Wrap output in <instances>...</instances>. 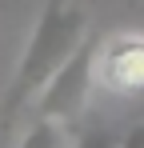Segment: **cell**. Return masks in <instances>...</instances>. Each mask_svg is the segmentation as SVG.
Masks as SVG:
<instances>
[{
  "label": "cell",
  "instance_id": "cell-5",
  "mask_svg": "<svg viewBox=\"0 0 144 148\" xmlns=\"http://www.w3.org/2000/svg\"><path fill=\"white\" fill-rule=\"evenodd\" d=\"M72 148H120V132H112V128H84Z\"/></svg>",
  "mask_w": 144,
  "mask_h": 148
},
{
  "label": "cell",
  "instance_id": "cell-2",
  "mask_svg": "<svg viewBox=\"0 0 144 148\" xmlns=\"http://www.w3.org/2000/svg\"><path fill=\"white\" fill-rule=\"evenodd\" d=\"M96 52H100V40L88 32V40L72 52L68 60L52 72V80L40 88V96H36V116L56 120V124L68 128V124L84 112V104L92 96V80H96Z\"/></svg>",
  "mask_w": 144,
  "mask_h": 148
},
{
  "label": "cell",
  "instance_id": "cell-4",
  "mask_svg": "<svg viewBox=\"0 0 144 148\" xmlns=\"http://www.w3.org/2000/svg\"><path fill=\"white\" fill-rule=\"evenodd\" d=\"M16 148H68V136H64V124L56 120H44V116H36L32 128L20 136V144Z\"/></svg>",
  "mask_w": 144,
  "mask_h": 148
},
{
  "label": "cell",
  "instance_id": "cell-6",
  "mask_svg": "<svg viewBox=\"0 0 144 148\" xmlns=\"http://www.w3.org/2000/svg\"><path fill=\"white\" fill-rule=\"evenodd\" d=\"M120 148H144V120L132 124L128 132H120Z\"/></svg>",
  "mask_w": 144,
  "mask_h": 148
},
{
  "label": "cell",
  "instance_id": "cell-1",
  "mask_svg": "<svg viewBox=\"0 0 144 148\" xmlns=\"http://www.w3.org/2000/svg\"><path fill=\"white\" fill-rule=\"evenodd\" d=\"M92 12H96L92 0H44V12L32 28V40H28L20 64H16V72L0 96V124L16 120L40 96V88L52 80V72L88 40Z\"/></svg>",
  "mask_w": 144,
  "mask_h": 148
},
{
  "label": "cell",
  "instance_id": "cell-3",
  "mask_svg": "<svg viewBox=\"0 0 144 148\" xmlns=\"http://www.w3.org/2000/svg\"><path fill=\"white\" fill-rule=\"evenodd\" d=\"M96 80L112 96H144V32H120L96 52Z\"/></svg>",
  "mask_w": 144,
  "mask_h": 148
}]
</instances>
